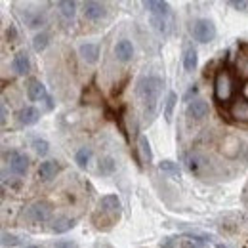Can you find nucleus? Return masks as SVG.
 Instances as JSON below:
<instances>
[{
  "mask_svg": "<svg viewBox=\"0 0 248 248\" xmlns=\"http://www.w3.org/2000/svg\"><path fill=\"white\" fill-rule=\"evenodd\" d=\"M162 92V78L156 77V75H147V77H141L138 80V86H136V93L143 105V115H145V121L151 123L156 115V105H158V97Z\"/></svg>",
  "mask_w": 248,
  "mask_h": 248,
  "instance_id": "obj_1",
  "label": "nucleus"
},
{
  "mask_svg": "<svg viewBox=\"0 0 248 248\" xmlns=\"http://www.w3.org/2000/svg\"><path fill=\"white\" fill-rule=\"evenodd\" d=\"M214 93L219 101H229L235 93V80L231 77V73L227 69L217 71L216 78H214Z\"/></svg>",
  "mask_w": 248,
  "mask_h": 248,
  "instance_id": "obj_2",
  "label": "nucleus"
},
{
  "mask_svg": "<svg viewBox=\"0 0 248 248\" xmlns=\"http://www.w3.org/2000/svg\"><path fill=\"white\" fill-rule=\"evenodd\" d=\"M191 34L197 42H212L216 38V25L210 21V19H197L193 25H191Z\"/></svg>",
  "mask_w": 248,
  "mask_h": 248,
  "instance_id": "obj_3",
  "label": "nucleus"
},
{
  "mask_svg": "<svg viewBox=\"0 0 248 248\" xmlns=\"http://www.w3.org/2000/svg\"><path fill=\"white\" fill-rule=\"evenodd\" d=\"M52 216V206L46 202V201H36L29 204L25 210H23V217L34 221V223H42V221H48Z\"/></svg>",
  "mask_w": 248,
  "mask_h": 248,
  "instance_id": "obj_4",
  "label": "nucleus"
},
{
  "mask_svg": "<svg viewBox=\"0 0 248 248\" xmlns=\"http://www.w3.org/2000/svg\"><path fill=\"white\" fill-rule=\"evenodd\" d=\"M6 160L10 164L12 174L16 176H25L29 170V156L19 151H10V155H6Z\"/></svg>",
  "mask_w": 248,
  "mask_h": 248,
  "instance_id": "obj_5",
  "label": "nucleus"
},
{
  "mask_svg": "<svg viewBox=\"0 0 248 248\" xmlns=\"http://www.w3.org/2000/svg\"><path fill=\"white\" fill-rule=\"evenodd\" d=\"M99 212H103L105 216H109L111 219L119 217L121 214V201L117 195H105L99 201Z\"/></svg>",
  "mask_w": 248,
  "mask_h": 248,
  "instance_id": "obj_6",
  "label": "nucleus"
},
{
  "mask_svg": "<svg viewBox=\"0 0 248 248\" xmlns=\"http://www.w3.org/2000/svg\"><path fill=\"white\" fill-rule=\"evenodd\" d=\"M105 14H107L105 4L93 2V0L84 2V16H86V19H90V21H99V19L105 17Z\"/></svg>",
  "mask_w": 248,
  "mask_h": 248,
  "instance_id": "obj_7",
  "label": "nucleus"
},
{
  "mask_svg": "<svg viewBox=\"0 0 248 248\" xmlns=\"http://www.w3.org/2000/svg\"><path fill=\"white\" fill-rule=\"evenodd\" d=\"M229 115L239 123H248V99H235L229 107Z\"/></svg>",
  "mask_w": 248,
  "mask_h": 248,
  "instance_id": "obj_8",
  "label": "nucleus"
},
{
  "mask_svg": "<svg viewBox=\"0 0 248 248\" xmlns=\"http://www.w3.org/2000/svg\"><path fill=\"white\" fill-rule=\"evenodd\" d=\"M208 111H210V107H208V103L202 101V99H195V101H191V103L187 105V115H189L191 119H195V121L204 119V117L208 115Z\"/></svg>",
  "mask_w": 248,
  "mask_h": 248,
  "instance_id": "obj_9",
  "label": "nucleus"
},
{
  "mask_svg": "<svg viewBox=\"0 0 248 248\" xmlns=\"http://www.w3.org/2000/svg\"><path fill=\"white\" fill-rule=\"evenodd\" d=\"M27 95H29L31 101H40V103H42V101L48 97V92H46V86H44L40 80L31 78V80H29V86H27Z\"/></svg>",
  "mask_w": 248,
  "mask_h": 248,
  "instance_id": "obj_10",
  "label": "nucleus"
},
{
  "mask_svg": "<svg viewBox=\"0 0 248 248\" xmlns=\"http://www.w3.org/2000/svg\"><path fill=\"white\" fill-rule=\"evenodd\" d=\"M115 56H117L119 62H123V63L130 62V60L134 58V46H132V42L126 40V38L119 40L117 46H115Z\"/></svg>",
  "mask_w": 248,
  "mask_h": 248,
  "instance_id": "obj_11",
  "label": "nucleus"
},
{
  "mask_svg": "<svg viewBox=\"0 0 248 248\" xmlns=\"http://www.w3.org/2000/svg\"><path fill=\"white\" fill-rule=\"evenodd\" d=\"M239 151H241V141H239V138L227 136V138L221 141V153L225 156L235 158V156L239 155Z\"/></svg>",
  "mask_w": 248,
  "mask_h": 248,
  "instance_id": "obj_12",
  "label": "nucleus"
},
{
  "mask_svg": "<svg viewBox=\"0 0 248 248\" xmlns=\"http://www.w3.org/2000/svg\"><path fill=\"white\" fill-rule=\"evenodd\" d=\"M12 67H14V71L17 73V75H27L29 71H31V62H29V56H27V52H17L16 56H14V62H12Z\"/></svg>",
  "mask_w": 248,
  "mask_h": 248,
  "instance_id": "obj_13",
  "label": "nucleus"
},
{
  "mask_svg": "<svg viewBox=\"0 0 248 248\" xmlns=\"http://www.w3.org/2000/svg\"><path fill=\"white\" fill-rule=\"evenodd\" d=\"M143 8L149 10L151 16H170V6L162 0H145L143 2Z\"/></svg>",
  "mask_w": 248,
  "mask_h": 248,
  "instance_id": "obj_14",
  "label": "nucleus"
},
{
  "mask_svg": "<svg viewBox=\"0 0 248 248\" xmlns=\"http://www.w3.org/2000/svg\"><path fill=\"white\" fill-rule=\"evenodd\" d=\"M38 119H40V113L36 107H23L17 115V121L23 126H32V124L38 123Z\"/></svg>",
  "mask_w": 248,
  "mask_h": 248,
  "instance_id": "obj_15",
  "label": "nucleus"
},
{
  "mask_svg": "<svg viewBox=\"0 0 248 248\" xmlns=\"http://www.w3.org/2000/svg\"><path fill=\"white\" fill-rule=\"evenodd\" d=\"M138 155H140V160L143 164H149L153 160V151H151V143L145 136H140L138 138Z\"/></svg>",
  "mask_w": 248,
  "mask_h": 248,
  "instance_id": "obj_16",
  "label": "nucleus"
},
{
  "mask_svg": "<svg viewBox=\"0 0 248 248\" xmlns=\"http://www.w3.org/2000/svg\"><path fill=\"white\" fill-rule=\"evenodd\" d=\"M58 170H60V166H58V162H56V160H44V162L38 166V176H40V180L48 182V180L56 178Z\"/></svg>",
  "mask_w": 248,
  "mask_h": 248,
  "instance_id": "obj_17",
  "label": "nucleus"
},
{
  "mask_svg": "<svg viewBox=\"0 0 248 248\" xmlns=\"http://www.w3.org/2000/svg\"><path fill=\"white\" fill-rule=\"evenodd\" d=\"M151 23H153V29L156 32L168 34L170 25H172V14L170 16H151Z\"/></svg>",
  "mask_w": 248,
  "mask_h": 248,
  "instance_id": "obj_18",
  "label": "nucleus"
},
{
  "mask_svg": "<svg viewBox=\"0 0 248 248\" xmlns=\"http://www.w3.org/2000/svg\"><path fill=\"white\" fill-rule=\"evenodd\" d=\"M78 52H80V58L86 63H95L99 60V46L97 44H82Z\"/></svg>",
  "mask_w": 248,
  "mask_h": 248,
  "instance_id": "obj_19",
  "label": "nucleus"
},
{
  "mask_svg": "<svg viewBox=\"0 0 248 248\" xmlns=\"http://www.w3.org/2000/svg\"><path fill=\"white\" fill-rule=\"evenodd\" d=\"M206 164V158L202 155H199V153H191V155L186 158V166L189 172H193V174H197L202 166Z\"/></svg>",
  "mask_w": 248,
  "mask_h": 248,
  "instance_id": "obj_20",
  "label": "nucleus"
},
{
  "mask_svg": "<svg viewBox=\"0 0 248 248\" xmlns=\"http://www.w3.org/2000/svg\"><path fill=\"white\" fill-rule=\"evenodd\" d=\"M115 170H117V160L113 156H103L99 160V164H97V172L101 176H111Z\"/></svg>",
  "mask_w": 248,
  "mask_h": 248,
  "instance_id": "obj_21",
  "label": "nucleus"
},
{
  "mask_svg": "<svg viewBox=\"0 0 248 248\" xmlns=\"http://www.w3.org/2000/svg\"><path fill=\"white\" fill-rule=\"evenodd\" d=\"M73 227H75V219L73 217H58L54 221V225H52V231L58 233V235H62V233L71 231Z\"/></svg>",
  "mask_w": 248,
  "mask_h": 248,
  "instance_id": "obj_22",
  "label": "nucleus"
},
{
  "mask_svg": "<svg viewBox=\"0 0 248 248\" xmlns=\"http://www.w3.org/2000/svg\"><path fill=\"white\" fill-rule=\"evenodd\" d=\"M237 73L248 78V46H243V50L237 58Z\"/></svg>",
  "mask_w": 248,
  "mask_h": 248,
  "instance_id": "obj_23",
  "label": "nucleus"
},
{
  "mask_svg": "<svg viewBox=\"0 0 248 248\" xmlns=\"http://www.w3.org/2000/svg\"><path fill=\"white\" fill-rule=\"evenodd\" d=\"M197 62H199V58H197V50L195 48H186V52H184V67H186V71H195V67H197Z\"/></svg>",
  "mask_w": 248,
  "mask_h": 248,
  "instance_id": "obj_24",
  "label": "nucleus"
},
{
  "mask_svg": "<svg viewBox=\"0 0 248 248\" xmlns=\"http://www.w3.org/2000/svg\"><path fill=\"white\" fill-rule=\"evenodd\" d=\"M180 247L182 248H204V241L199 235H187L180 237Z\"/></svg>",
  "mask_w": 248,
  "mask_h": 248,
  "instance_id": "obj_25",
  "label": "nucleus"
},
{
  "mask_svg": "<svg viewBox=\"0 0 248 248\" xmlns=\"http://www.w3.org/2000/svg\"><path fill=\"white\" fill-rule=\"evenodd\" d=\"M158 170L162 174H168V176H180V172H182L178 162H174V160H160L158 162Z\"/></svg>",
  "mask_w": 248,
  "mask_h": 248,
  "instance_id": "obj_26",
  "label": "nucleus"
},
{
  "mask_svg": "<svg viewBox=\"0 0 248 248\" xmlns=\"http://www.w3.org/2000/svg\"><path fill=\"white\" fill-rule=\"evenodd\" d=\"M58 10L62 12V16L65 19H73L75 17V10H77V4L73 0H62V2H58Z\"/></svg>",
  "mask_w": 248,
  "mask_h": 248,
  "instance_id": "obj_27",
  "label": "nucleus"
},
{
  "mask_svg": "<svg viewBox=\"0 0 248 248\" xmlns=\"http://www.w3.org/2000/svg\"><path fill=\"white\" fill-rule=\"evenodd\" d=\"M90 158H92V149H90V147H80V149L77 151V155H75V160H77V164H78L80 168H88Z\"/></svg>",
  "mask_w": 248,
  "mask_h": 248,
  "instance_id": "obj_28",
  "label": "nucleus"
},
{
  "mask_svg": "<svg viewBox=\"0 0 248 248\" xmlns=\"http://www.w3.org/2000/svg\"><path fill=\"white\" fill-rule=\"evenodd\" d=\"M176 101H178V95L174 92L168 93L166 97V103H164V119L170 123L172 121V115H174V107H176Z\"/></svg>",
  "mask_w": 248,
  "mask_h": 248,
  "instance_id": "obj_29",
  "label": "nucleus"
},
{
  "mask_svg": "<svg viewBox=\"0 0 248 248\" xmlns=\"http://www.w3.org/2000/svg\"><path fill=\"white\" fill-rule=\"evenodd\" d=\"M48 42H50V34H48V32H38V34L32 38V48H34L36 52H42V50H46Z\"/></svg>",
  "mask_w": 248,
  "mask_h": 248,
  "instance_id": "obj_30",
  "label": "nucleus"
},
{
  "mask_svg": "<svg viewBox=\"0 0 248 248\" xmlns=\"http://www.w3.org/2000/svg\"><path fill=\"white\" fill-rule=\"evenodd\" d=\"M32 149H34V153L38 156H46L48 155V151H50V145H48V141L46 140H40V138H34L31 141Z\"/></svg>",
  "mask_w": 248,
  "mask_h": 248,
  "instance_id": "obj_31",
  "label": "nucleus"
},
{
  "mask_svg": "<svg viewBox=\"0 0 248 248\" xmlns=\"http://www.w3.org/2000/svg\"><path fill=\"white\" fill-rule=\"evenodd\" d=\"M23 19H25V23L29 25V27H40L42 23H44V16L40 14V12H34V14H23Z\"/></svg>",
  "mask_w": 248,
  "mask_h": 248,
  "instance_id": "obj_32",
  "label": "nucleus"
},
{
  "mask_svg": "<svg viewBox=\"0 0 248 248\" xmlns=\"http://www.w3.org/2000/svg\"><path fill=\"white\" fill-rule=\"evenodd\" d=\"M2 245L6 248H12V247H17L21 245V239L14 233H2Z\"/></svg>",
  "mask_w": 248,
  "mask_h": 248,
  "instance_id": "obj_33",
  "label": "nucleus"
},
{
  "mask_svg": "<svg viewBox=\"0 0 248 248\" xmlns=\"http://www.w3.org/2000/svg\"><path fill=\"white\" fill-rule=\"evenodd\" d=\"M126 121H128V130H130V134L136 138V136H138V119H136V115H128ZM138 138H140V136H138Z\"/></svg>",
  "mask_w": 248,
  "mask_h": 248,
  "instance_id": "obj_34",
  "label": "nucleus"
},
{
  "mask_svg": "<svg viewBox=\"0 0 248 248\" xmlns=\"http://www.w3.org/2000/svg\"><path fill=\"white\" fill-rule=\"evenodd\" d=\"M229 6H231V8H235V10L245 12V10L248 8V2L247 0H231V2H229Z\"/></svg>",
  "mask_w": 248,
  "mask_h": 248,
  "instance_id": "obj_35",
  "label": "nucleus"
},
{
  "mask_svg": "<svg viewBox=\"0 0 248 248\" xmlns=\"http://www.w3.org/2000/svg\"><path fill=\"white\" fill-rule=\"evenodd\" d=\"M197 93H199V88H197V86H191V88L186 92V95H184V101H187V105H189V103H191V99H193ZM193 101H195V99H193Z\"/></svg>",
  "mask_w": 248,
  "mask_h": 248,
  "instance_id": "obj_36",
  "label": "nucleus"
},
{
  "mask_svg": "<svg viewBox=\"0 0 248 248\" xmlns=\"http://www.w3.org/2000/svg\"><path fill=\"white\" fill-rule=\"evenodd\" d=\"M54 248H78L77 247V243H73V241H58Z\"/></svg>",
  "mask_w": 248,
  "mask_h": 248,
  "instance_id": "obj_37",
  "label": "nucleus"
},
{
  "mask_svg": "<svg viewBox=\"0 0 248 248\" xmlns=\"http://www.w3.org/2000/svg\"><path fill=\"white\" fill-rule=\"evenodd\" d=\"M176 243H178V239H176V237H168L164 243H160V248H172Z\"/></svg>",
  "mask_w": 248,
  "mask_h": 248,
  "instance_id": "obj_38",
  "label": "nucleus"
},
{
  "mask_svg": "<svg viewBox=\"0 0 248 248\" xmlns=\"http://www.w3.org/2000/svg\"><path fill=\"white\" fill-rule=\"evenodd\" d=\"M0 113H2V126L8 121V107H6V101H2V107H0Z\"/></svg>",
  "mask_w": 248,
  "mask_h": 248,
  "instance_id": "obj_39",
  "label": "nucleus"
},
{
  "mask_svg": "<svg viewBox=\"0 0 248 248\" xmlns=\"http://www.w3.org/2000/svg\"><path fill=\"white\" fill-rule=\"evenodd\" d=\"M42 103H44V105H46V111H50V109H52V107H54V103H52V97H50V95H48V97H46V99H44V101H42Z\"/></svg>",
  "mask_w": 248,
  "mask_h": 248,
  "instance_id": "obj_40",
  "label": "nucleus"
},
{
  "mask_svg": "<svg viewBox=\"0 0 248 248\" xmlns=\"http://www.w3.org/2000/svg\"><path fill=\"white\" fill-rule=\"evenodd\" d=\"M243 93H245V99H248V80H247V84L243 86Z\"/></svg>",
  "mask_w": 248,
  "mask_h": 248,
  "instance_id": "obj_41",
  "label": "nucleus"
},
{
  "mask_svg": "<svg viewBox=\"0 0 248 248\" xmlns=\"http://www.w3.org/2000/svg\"><path fill=\"white\" fill-rule=\"evenodd\" d=\"M216 247L217 248H231V247H227V245H223V243H216Z\"/></svg>",
  "mask_w": 248,
  "mask_h": 248,
  "instance_id": "obj_42",
  "label": "nucleus"
},
{
  "mask_svg": "<svg viewBox=\"0 0 248 248\" xmlns=\"http://www.w3.org/2000/svg\"><path fill=\"white\" fill-rule=\"evenodd\" d=\"M25 248H40V247H36V245H31V247H25Z\"/></svg>",
  "mask_w": 248,
  "mask_h": 248,
  "instance_id": "obj_43",
  "label": "nucleus"
}]
</instances>
